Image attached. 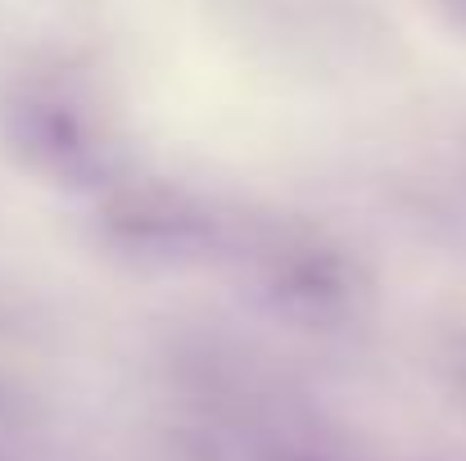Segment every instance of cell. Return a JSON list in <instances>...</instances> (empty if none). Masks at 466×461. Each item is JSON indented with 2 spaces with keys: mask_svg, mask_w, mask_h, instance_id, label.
I'll list each match as a JSON object with an SVG mask.
<instances>
[{
  "mask_svg": "<svg viewBox=\"0 0 466 461\" xmlns=\"http://www.w3.org/2000/svg\"><path fill=\"white\" fill-rule=\"evenodd\" d=\"M109 245L141 267H190L227 249V222L181 185H127L105 213Z\"/></svg>",
  "mask_w": 466,
  "mask_h": 461,
  "instance_id": "1",
  "label": "cell"
},
{
  "mask_svg": "<svg viewBox=\"0 0 466 461\" xmlns=\"http://www.w3.org/2000/svg\"><path fill=\"white\" fill-rule=\"evenodd\" d=\"M254 267L263 295L277 312L304 326H335L353 312L358 272L330 240L312 231H268L254 245Z\"/></svg>",
  "mask_w": 466,
  "mask_h": 461,
  "instance_id": "2",
  "label": "cell"
},
{
  "mask_svg": "<svg viewBox=\"0 0 466 461\" xmlns=\"http://www.w3.org/2000/svg\"><path fill=\"white\" fill-rule=\"evenodd\" d=\"M32 150L41 154V167L55 172L68 185H96L114 172V132L105 114L82 100L77 91H50L32 109Z\"/></svg>",
  "mask_w": 466,
  "mask_h": 461,
  "instance_id": "3",
  "label": "cell"
},
{
  "mask_svg": "<svg viewBox=\"0 0 466 461\" xmlns=\"http://www.w3.org/2000/svg\"><path fill=\"white\" fill-rule=\"evenodd\" d=\"M254 461H344V457L321 448V444H309V439H272V444L258 448Z\"/></svg>",
  "mask_w": 466,
  "mask_h": 461,
  "instance_id": "4",
  "label": "cell"
},
{
  "mask_svg": "<svg viewBox=\"0 0 466 461\" xmlns=\"http://www.w3.org/2000/svg\"><path fill=\"white\" fill-rule=\"evenodd\" d=\"M453 389H458V403L466 407V339H462V348L453 353Z\"/></svg>",
  "mask_w": 466,
  "mask_h": 461,
  "instance_id": "5",
  "label": "cell"
},
{
  "mask_svg": "<svg viewBox=\"0 0 466 461\" xmlns=\"http://www.w3.org/2000/svg\"><path fill=\"white\" fill-rule=\"evenodd\" d=\"M458 5H462V9H466V0H458Z\"/></svg>",
  "mask_w": 466,
  "mask_h": 461,
  "instance_id": "6",
  "label": "cell"
}]
</instances>
